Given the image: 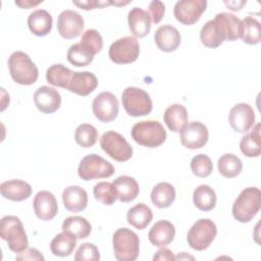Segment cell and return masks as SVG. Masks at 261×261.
<instances>
[{"label": "cell", "instance_id": "cell-1", "mask_svg": "<svg viewBox=\"0 0 261 261\" xmlns=\"http://www.w3.org/2000/svg\"><path fill=\"white\" fill-rule=\"evenodd\" d=\"M8 69L11 79L19 85L30 86L37 82L39 69L31 57L22 52L15 51L8 58Z\"/></svg>", "mask_w": 261, "mask_h": 261}, {"label": "cell", "instance_id": "cell-2", "mask_svg": "<svg viewBox=\"0 0 261 261\" xmlns=\"http://www.w3.org/2000/svg\"><path fill=\"white\" fill-rule=\"evenodd\" d=\"M261 192L256 187L243 190L232 205V216L242 223L250 222L260 211Z\"/></svg>", "mask_w": 261, "mask_h": 261}, {"label": "cell", "instance_id": "cell-3", "mask_svg": "<svg viewBox=\"0 0 261 261\" xmlns=\"http://www.w3.org/2000/svg\"><path fill=\"white\" fill-rule=\"evenodd\" d=\"M0 237L14 253H21L28 249L29 240L21 220L14 215H6L0 221Z\"/></svg>", "mask_w": 261, "mask_h": 261}, {"label": "cell", "instance_id": "cell-4", "mask_svg": "<svg viewBox=\"0 0 261 261\" xmlns=\"http://www.w3.org/2000/svg\"><path fill=\"white\" fill-rule=\"evenodd\" d=\"M166 130L157 120H143L134 124L132 138L144 147L157 148L166 140Z\"/></svg>", "mask_w": 261, "mask_h": 261}, {"label": "cell", "instance_id": "cell-5", "mask_svg": "<svg viewBox=\"0 0 261 261\" xmlns=\"http://www.w3.org/2000/svg\"><path fill=\"white\" fill-rule=\"evenodd\" d=\"M114 256L118 261H135L139 256L140 239L126 227L118 228L112 237Z\"/></svg>", "mask_w": 261, "mask_h": 261}, {"label": "cell", "instance_id": "cell-6", "mask_svg": "<svg viewBox=\"0 0 261 261\" xmlns=\"http://www.w3.org/2000/svg\"><path fill=\"white\" fill-rule=\"evenodd\" d=\"M121 102L125 112L133 117L148 115L153 109L150 95L137 87L125 88L121 95Z\"/></svg>", "mask_w": 261, "mask_h": 261}, {"label": "cell", "instance_id": "cell-7", "mask_svg": "<svg viewBox=\"0 0 261 261\" xmlns=\"http://www.w3.org/2000/svg\"><path fill=\"white\" fill-rule=\"evenodd\" d=\"M217 234L215 223L208 218L197 220L189 229L187 234L188 245L196 251L206 250L214 241Z\"/></svg>", "mask_w": 261, "mask_h": 261}, {"label": "cell", "instance_id": "cell-8", "mask_svg": "<svg viewBox=\"0 0 261 261\" xmlns=\"http://www.w3.org/2000/svg\"><path fill=\"white\" fill-rule=\"evenodd\" d=\"M114 172V166L97 154H89L85 156L81 160L77 168L79 176L84 180L110 177Z\"/></svg>", "mask_w": 261, "mask_h": 261}, {"label": "cell", "instance_id": "cell-9", "mask_svg": "<svg viewBox=\"0 0 261 261\" xmlns=\"http://www.w3.org/2000/svg\"><path fill=\"white\" fill-rule=\"evenodd\" d=\"M100 146L107 155L118 162L127 161L133 156V147L123 136L114 130H108L102 135Z\"/></svg>", "mask_w": 261, "mask_h": 261}, {"label": "cell", "instance_id": "cell-10", "mask_svg": "<svg viewBox=\"0 0 261 261\" xmlns=\"http://www.w3.org/2000/svg\"><path fill=\"white\" fill-rule=\"evenodd\" d=\"M140 54L139 41L132 36H126L114 41L108 51L109 58L116 64L135 62Z\"/></svg>", "mask_w": 261, "mask_h": 261}, {"label": "cell", "instance_id": "cell-11", "mask_svg": "<svg viewBox=\"0 0 261 261\" xmlns=\"http://www.w3.org/2000/svg\"><path fill=\"white\" fill-rule=\"evenodd\" d=\"M206 7V0H179L174 5L173 14L180 23L192 25L201 18Z\"/></svg>", "mask_w": 261, "mask_h": 261}, {"label": "cell", "instance_id": "cell-12", "mask_svg": "<svg viewBox=\"0 0 261 261\" xmlns=\"http://www.w3.org/2000/svg\"><path fill=\"white\" fill-rule=\"evenodd\" d=\"M92 109L98 120L101 122H110L118 115V100L110 92H101L94 98Z\"/></svg>", "mask_w": 261, "mask_h": 261}, {"label": "cell", "instance_id": "cell-13", "mask_svg": "<svg viewBox=\"0 0 261 261\" xmlns=\"http://www.w3.org/2000/svg\"><path fill=\"white\" fill-rule=\"evenodd\" d=\"M208 128L200 121L187 123L179 132V139L182 146L195 150L204 147L208 142Z\"/></svg>", "mask_w": 261, "mask_h": 261}, {"label": "cell", "instance_id": "cell-14", "mask_svg": "<svg viewBox=\"0 0 261 261\" xmlns=\"http://www.w3.org/2000/svg\"><path fill=\"white\" fill-rule=\"evenodd\" d=\"M228 121L234 132L246 134L254 126L255 112L248 103H238L230 109Z\"/></svg>", "mask_w": 261, "mask_h": 261}, {"label": "cell", "instance_id": "cell-15", "mask_svg": "<svg viewBox=\"0 0 261 261\" xmlns=\"http://www.w3.org/2000/svg\"><path fill=\"white\" fill-rule=\"evenodd\" d=\"M84 29L83 16L74 10L62 11L57 19V30L59 35L66 39H74L79 37Z\"/></svg>", "mask_w": 261, "mask_h": 261}, {"label": "cell", "instance_id": "cell-16", "mask_svg": "<svg viewBox=\"0 0 261 261\" xmlns=\"http://www.w3.org/2000/svg\"><path fill=\"white\" fill-rule=\"evenodd\" d=\"M34 103L41 112L51 114L60 108L61 96L54 88L42 86L34 94Z\"/></svg>", "mask_w": 261, "mask_h": 261}, {"label": "cell", "instance_id": "cell-17", "mask_svg": "<svg viewBox=\"0 0 261 261\" xmlns=\"http://www.w3.org/2000/svg\"><path fill=\"white\" fill-rule=\"evenodd\" d=\"M33 207L36 216L44 221L53 219L58 211L57 200L55 196L48 191H40L36 194Z\"/></svg>", "mask_w": 261, "mask_h": 261}, {"label": "cell", "instance_id": "cell-18", "mask_svg": "<svg viewBox=\"0 0 261 261\" xmlns=\"http://www.w3.org/2000/svg\"><path fill=\"white\" fill-rule=\"evenodd\" d=\"M98 87V79L90 71H73L67 89L80 96H88Z\"/></svg>", "mask_w": 261, "mask_h": 261}, {"label": "cell", "instance_id": "cell-19", "mask_svg": "<svg viewBox=\"0 0 261 261\" xmlns=\"http://www.w3.org/2000/svg\"><path fill=\"white\" fill-rule=\"evenodd\" d=\"M200 39L202 44L208 48L219 47L226 40V34L222 23L216 17L208 20L201 29Z\"/></svg>", "mask_w": 261, "mask_h": 261}, {"label": "cell", "instance_id": "cell-20", "mask_svg": "<svg viewBox=\"0 0 261 261\" xmlns=\"http://www.w3.org/2000/svg\"><path fill=\"white\" fill-rule=\"evenodd\" d=\"M154 40L161 51L173 52L180 45V34L176 28L164 24L156 30Z\"/></svg>", "mask_w": 261, "mask_h": 261}, {"label": "cell", "instance_id": "cell-21", "mask_svg": "<svg viewBox=\"0 0 261 261\" xmlns=\"http://www.w3.org/2000/svg\"><path fill=\"white\" fill-rule=\"evenodd\" d=\"M175 236V227L168 220H159L151 227L148 238L150 243L155 247H165L169 245Z\"/></svg>", "mask_w": 261, "mask_h": 261}, {"label": "cell", "instance_id": "cell-22", "mask_svg": "<svg viewBox=\"0 0 261 261\" xmlns=\"http://www.w3.org/2000/svg\"><path fill=\"white\" fill-rule=\"evenodd\" d=\"M0 192L3 198L14 202L27 200L32 195V187L21 179H10L0 185Z\"/></svg>", "mask_w": 261, "mask_h": 261}, {"label": "cell", "instance_id": "cell-23", "mask_svg": "<svg viewBox=\"0 0 261 261\" xmlns=\"http://www.w3.org/2000/svg\"><path fill=\"white\" fill-rule=\"evenodd\" d=\"M127 22L130 33L137 38H144L150 33L152 20L149 13L142 8L134 7L128 12Z\"/></svg>", "mask_w": 261, "mask_h": 261}, {"label": "cell", "instance_id": "cell-24", "mask_svg": "<svg viewBox=\"0 0 261 261\" xmlns=\"http://www.w3.org/2000/svg\"><path fill=\"white\" fill-rule=\"evenodd\" d=\"M62 201L66 210L80 212L88 205V194L85 189L79 186H69L62 192Z\"/></svg>", "mask_w": 261, "mask_h": 261}, {"label": "cell", "instance_id": "cell-25", "mask_svg": "<svg viewBox=\"0 0 261 261\" xmlns=\"http://www.w3.org/2000/svg\"><path fill=\"white\" fill-rule=\"evenodd\" d=\"M112 184L115 188L117 199L120 202L129 203L134 201L139 195V192H140L139 184L132 176H128V175L118 176L112 181Z\"/></svg>", "mask_w": 261, "mask_h": 261}, {"label": "cell", "instance_id": "cell-26", "mask_svg": "<svg viewBox=\"0 0 261 261\" xmlns=\"http://www.w3.org/2000/svg\"><path fill=\"white\" fill-rule=\"evenodd\" d=\"M52 16L45 9H37L30 13L28 17V25L30 31L38 37L48 35L52 30Z\"/></svg>", "mask_w": 261, "mask_h": 261}, {"label": "cell", "instance_id": "cell-27", "mask_svg": "<svg viewBox=\"0 0 261 261\" xmlns=\"http://www.w3.org/2000/svg\"><path fill=\"white\" fill-rule=\"evenodd\" d=\"M188 111L181 104H172L164 111L163 119L167 127L173 133H179L188 123Z\"/></svg>", "mask_w": 261, "mask_h": 261}, {"label": "cell", "instance_id": "cell-28", "mask_svg": "<svg viewBox=\"0 0 261 261\" xmlns=\"http://www.w3.org/2000/svg\"><path fill=\"white\" fill-rule=\"evenodd\" d=\"M175 189L169 182L157 184L151 192V201L158 208H167L175 200Z\"/></svg>", "mask_w": 261, "mask_h": 261}, {"label": "cell", "instance_id": "cell-29", "mask_svg": "<svg viewBox=\"0 0 261 261\" xmlns=\"http://www.w3.org/2000/svg\"><path fill=\"white\" fill-rule=\"evenodd\" d=\"M75 246V237L68 231H62L53 238L50 244V250L55 256L67 257L73 252Z\"/></svg>", "mask_w": 261, "mask_h": 261}, {"label": "cell", "instance_id": "cell-30", "mask_svg": "<svg viewBox=\"0 0 261 261\" xmlns=\"http://www.w3.org/2000/svg\"><path fill=\"white\" fill-rule=\"evenodd\" d=\"M153 212L149 206L144 203H139L132 207L126 214L127 222L138 229H144L151 222Z\"/></svg>", "mask_w": 261, "mask_h": 261}, {"label": "cell", "instance_id": "cell-31", "mask_svg": "<svg viewBox=\"0 0 261 261\" xmlns=\"http://www.w3.org/2000/svg\"><path fill=\"white\" fill-rule=\"evenodd\" d=\"M241 152L247 157H258L261 153L260 123L253 126L251 133L245 135L240 142Z\"/></svg>", "mask_w": 261, "mask_h": 261}, {"label": "cell", "instance_id": "cell-32", "mask_svg": "<svg viewBox=\"0 0 261 261\" xmlns=\"http://www.w3.org/2000/svg\"><path fill=\"white\" fill-rule=\"evenodd\" d=\"M216 194L208 185H201L193 193V202L201 211H211L216 205Z\"/></svg>", "mask_w": 261, "mask_h": 261}, {"label": "cell", "instance_id": "cell-33", "mask_svg": "<svg viewBox=\"0 0 261 261\" xmlns=\"http://www.w3.org/2000/svg\"><path fill=\"white\" fill-rule=\"evenodd\" d=\"M62 230L68 231L76 240L86 239L92 231L91 223L82 216H69L62 223Z\"/></svg>", "mask_w": 261, "mask_h": 261}, {"label": "cell", "instance_id": "cell-34", "mask_svg": "<svg viewBox=\"0 0 261 261\" xmlns=\"http://www.w3.org/2000/svg\"><path fill=\"white\" fill-rule=\"evenodd\" d=\"M244 43L248 45H256L261 40L260 22L252 17L246 16L241 20V37Z\"/></svg>", "mask_w": 261, "mask_h": 261}, {"label": "cell", "instance_id": "cell-35", "mask_svg": "<svg viewBox=\"0 0 261 261\" xmlns=\"http://www.w3.org/2000/svg\"><path fill=\"white\" fill-rule=\"evenodd\" d=\"M217 168L222 176L232 178L241 173L243 169V163L237 155L226 153L218 159Z\"/></svg>", "mask_w": 261, "mask_h": 261}, {"label": "cell", "instance_id": "cell-36", "mask_svg": "<svg viewBox=\"0 0 261 261\" xmlns=\"http://www.w3.org/2000/svg\"><path fill=\"white\" fill-rule=\"evenodd\" d=\"M73 71L63 64L57 63L51 65L46 71V80L47 82L55 87L67 89L69 80L72 75Z\"/></svg>", "mask_w": 261, "mask_h": 261}, {"label": "cell", "instance_id": "cell-37", "mask_svg": "<svg viewBox=\"0 0 261 261\" xmlns=\"http://www.w3.org/2000/svg\"><path fill=\"white\" fill-rule=\"evenodd\" d=\"M215 17L222 23L227 41H236L241 37V19L227 12H221Z\"/></svg>", "mask_w": 261, "mask_h": 261}, {"label": "cell", "instance_id": "cell-38", "mask_svg": "<svg viewBox=\"0 0 261 261\" xmlns=\"http://www.w3.org/2000/svg\"><path fill=\"white\" fill-rule=\"evenodd\" d=\"M94 54L87 50L81 43L73 44L69 47L66 57L67 60L74 66H87L89 65L93 59Z\"/></svg>", "mask_w": 261, "mask_h": 261}, {"label": "cell", "instance_id": "cell-39", "mask_svg": "<svg viewBox=\"0 0 261 261\" xmlns=\"http://www.w3.org/2000/svg\"><path fill=\"white\" fill-rule=\"evenodd\" d=\"M74 140L81 147L91 148L98 140V132L94 125L90 123H82L74 132Z\"/></svg>", "mask_w": 261, "mask_h": 261}, {"label": "cell", "instance_id": "cell-40", "mask_svg": "<svg viewBox=\"0 0 261 261\" xmlns=\"http://www.w3.org/2000/svg\"><path fill=\"white\" fill-rule=\"evenodd\" d=\"M94 197L96 200L101 202L104 205H112L117 199L116 191L112 182L108 181H100L95 185L94 190Z\"/></svg>", "mask_w": 261, "mask_h": 261}, {"label": "cell", "instance_id": "cell-41", "mask_svg": "<svg viewBox=\"0 0 261 261\" xmlns=\"http://www.w3.org/2000/svg\"><path fill=\"white\" fill-rule=\"evenodd\" d=\"M191 170L198 177L204 178L209 176L213 170V164L210 157L205 154L194 156L191 160Z\"/></svg>", "mask_w": 261, "mask_h": 261}, {"label": "cell", "instance_id": "cell-42", "mask_svg": "<svg viewBox=\"0 0 261 261\" xmlns=\"http://www.w3.org/2000/svg\"><path fill=\"white\" fill-rule=\"evenodd\" d=\"M87 50L96 55L103 48V39L101 34L94 29L87 30L83 35L80 42Z\"/></svg>", "mask_w": 261, "mask_h": 261}, {"label": "cell", "instance_id": "cell-43", "mask_svg": "<svg viewBox=\"0 0 261 261\" xmlns=\"http://www.w3.org/2000/svg\"><path fill=\"white\" fill-rule=\"evenodd\" d=\"M100 259V252L98 248L92 243L82 244L75 252V261H98Z\"/></svg>", "mask_w": 261, "mask_h": 261}, {"label": "cell", "instance_id": "cell-44", "mask_svg": "<svg viewBox=\"0 0 261 261\" xmlns=\"http://www.w3.org/2000/svg\"><path fill=\"white\" fill-rule=\"evenodd\" d=\"M149 15L151 17L152 22L158 23L161 21L165 14V5L161 1H152L149 4Z\"/></svg>", "mask_w": 261, "mask_h": 261}, {"label": "cell", "instance_id": "cell-45", "mask_svg": "<svg viewBox=\"0 0 261 261\" xmlns=\"http://www.w3.org/2000/svg\"><path fill=\"white\" fill-rule=\"evenodd\" d=\"M16 260H44V256L35 248H29L23 252L19 253L16 257Z\"/></svg>", "mask_w": 261, "mask_h": 261}, {"label": "cell", "instance_id": "cell-46", "mask_svg": "<svg viewBox=\"0 0 261 261\" xmlns=\"http://www.w3.org/2000/svg\"><path fill=\"white\" fill-rule=\"evenodd\" d=\"M72 3L76 6H79L80 8L84 9V10H90V9H94L97 7H104L106 5H110L113 4V2H101V1H82V2H77V1H72Z\"/></svg>", "mask_w": 261, "mask_h": 261}, {"label": "cell", "instance_id": "cell-47", "mask_svg": "<svg viewBox=\"0 0 261 261\" xmlns=\"http://www.w3.org/2000/svg\"><path fill=\"white\" fill-rule=\"evenodd\" d=\"M153 260H160V261H173L175 260V256L173 254L172 251H170L167 248L161 247V249H159L156 254L153 257Z\"/></svg>", "mask_w": 261, "mask_h": 261}, {"label": "cell", "instance_id": "cell-48", "mask_svg": "<svg viewBox=\"0 0 261 261\" xmlns=\"http://www.w3.org/2000/svg\"><path fill=\"white\" fill-rule=\"evenodd\" d=\"M43 1H30V0H24V1H15V4L21 8H25V9H29V8H32L34 6H37L38 4L42 3Z\"/></svg>", "mask_w": 261, "mask_h": 261}, {"label": "cell", "instance_id": "cell-49", "mask_svg": "<svg viewBox=\"0 0 261 261\" xmlns=\"http://www.w3.org/2000/svg\"><path fill=\"white\" fill-rule=\"evenodd\" d=\"M182 257L181 256H177V257H175V259H181ZM184 258H191V259H194V257H192V256H185Z\"/></svg>", "mask_w": 261, "mask_h": 261}]
</instances>
